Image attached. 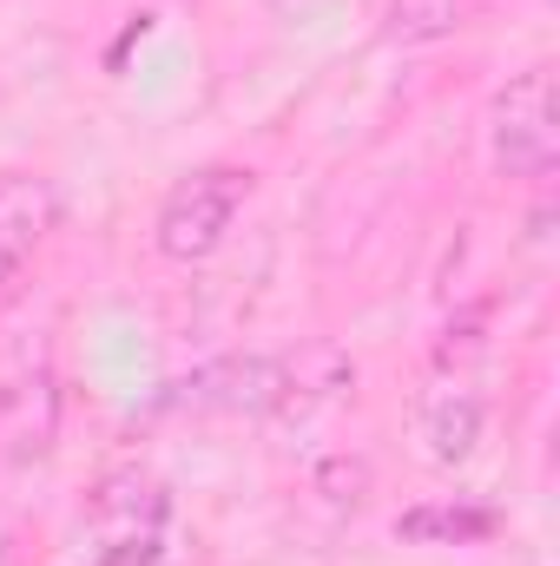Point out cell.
<instances>
[{
	"mask_svg": "<svg viewBox=\"0 0 560 566\" xmlns=\"http://www.w3.org/2000/svg\"><path fill=\"white\" fill-rule=\"evenodd\" d=\"M165 521H172V494L158 474L145 468H113L93 481L86 494V534L100 541V554H139L165 541Z\"/></svg>",
	"mask_w": 560,
	"mask_h": 566,
	"instance_id": "obj_4",
	"label": "cell"
},
{
	"mask_svg": "<svg viewBox=\"0 0 560 566\" xmlns=\"http://www.w3.org/2000/svg\"><path fill=\"white\" fill-rule=\"evenodd\" d=\"M245 198H251V171H245V165H198V171H185V178L165 191L158 218H152L158 258H172V264H205V258L231 238Z\"/></svg>",
	"mask_w": 560,
	"mask_h": 566,
	"instance_id": "obj_1",
	"label": "cell"
},
{
	"mask_svg": "<svg viewBox=\"0 0 560 566\" xmlns=\"http://www.w3.org/2000/svg\"><path fill=\"white\" fill-rule=\"evenodd\" d=\"M488 0H390L383 7V33L396 46H435L448 33H462Z\"/></svg>",
	"mask_w": 560,
	"mask_h": 566,
	"instance_id": "obj_10",
	"label": "cell"
},
{
	"mask_svg": "<svg viewBox=\"0 0 560 566\" xmlns=\"http://www.w3.org/2000/svg\"><path fill=\"white\" fill-rule=\"evenodd\" d=\"M481 422H488V409H481V396H475V382H468L462 369H455V376L442 369V376L422 389L416 441L435 468H462V461L475 454V441H481Z\"/></svg>",
	"mask_w": 560,
	"mask_h": 566,
	"instance_id": "obj_6",
	"label": "cell"
},
{
	"mask_svg": "<svg viewBox=\"0 0 560 566\" xmlns=\"http://www.w3.org/2000/svg\"><path fill=\"white\" fill-rule=\"evenodd\" d=\"M363 488H370V468L350 461V454H336V461L317 468V494H323L336 514H356V507H363Z\"/></svg>",
	"mask_w": 560,
	"mask_h": 566,
	"instance_id": "obj_11",
	"label": "cell"
},
{
	"mask_svg": "<svg viewBox=\"0 0 560 566\" xmlns=\"http://www.w3.org/2000/svg\"><path fill=\"white\" fill-rule=\"evenodd\" d=\"M501 521L488 507H475V501H422V507L396 514V541H409V547H475Z\"/></svg>",
	"mask_w": 560,
	"mask_h": 566,
	"instance_id": "obj_9",
	"label": "cell"
},
{
	"mask_svg": "<svg viewBox=\"0 0 560 566\" xmlns=\"http://www.w3.org/2000/svg\"><path fill=\"white\" fill-rule=\"evenodd\" d=\"M488 158L501 178H548L560 158V113H554V66L515 73L488 99Z\"/></svg>",
	"mask_w": 560,
	"mask_h": 566,
	"instance_id": "obj_2",
	"label": "cell"
},
{
	"mask_svg": "<svg viewBox=\"0 0 560 566\" xmlns=\"http://www.w3.org/2000/svg\"><path fill=\"white\" fill-rule=\"evenodd\" d=\"M172 402L218 416H271V356H225L191 382H172Z\"/></svg>",
	"mask_w": 560,
	"mask_h": 566,
	"instance_id": "obj_8",
	"label": "cell"
},
{
	"mask_svg": "<svg viewBox=\"0 0 560 566\" xmlns=\"http://www.w3.org/2000/svg\"><path fill=\"white\" fill-rule=\"evenodd\" d=\"M350 389H356V363L330 336H310V343L271 356V416L278 422H310L330 402H343Z\"/></svg>",
	"mask_w": 560,
	"mask_h": 566,
	"instance_id": "obj_5",
	"label": "cell"
},
{
	"mask_svg": "<svg viewBox=\"0 0 560 566\" xmlns=\"http://www.w3.org/2000/svg\"><path fill=\"white\" fill-rule=\"evenodd\" d=\"M60 434V376L46 349H0V461L27 468Z\"/></svg>",
	"mask_w": 560,
	"mask_h": 566,
	"instance_id": "obj_3",
	"label": "cell"
},
{
	"mask_svg": "<svg viewBox=\"0 0 560 566\" xmlns=\"http://www.w3.org/2000/svg\"><path fill=\"white\" fill-rule=\"evenodd\" d=\"M93 566H172L158 547H139V554H100Z\"/></svg>",
	"mask_w": 560,
	"mask_h": 566,
	"instance_id": "obj_12",
	"label": "cell"
},
{
	"mask_svg": "<svg viewBox=\"0 0 560 566\" xmlns=\"http://www.w3.org/2000/svg\"><path fill=\"white\" fill-rule=\"evenodd\" d=\"M60 224V191L40 171H7L0 178V290L27 271V258L46 244Z\"/></svg>",
	"mask_w": 560,
	"mask_h": 566,
	"instance_id": "obj_7",
	"label": "cell"
}]
</instances>
